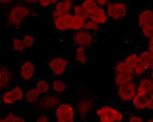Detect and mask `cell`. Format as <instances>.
<instances>
[{"mask_svg":"<svg viewBox=\"0 0 153 122\" xmlns=\"http://www.w3.org/2000/svg\"><path fill=\"white\" fill-rule=\"evenodd\" d=\"M33 6L21 2H17L10 6L7 16V23L9 27L19 30L26 18L31 17Z\"/></svg>","mask_w":153,"mask_h":122,"instance_id":"6da1fadb","label":"cell"},{"mask_svg":"<svg viewBox=\"0 0 153 122\" xmlns=\"http://www.w3.org/2000/svg\"><path fill=\"white\" fill-rule=\"evenodd\" d=\"M105 10L109 20L121 22L126 20L129 14V0H110Z\"/></svg>","mask_w":153,"mask_h":122,"instance_id":"7a4b0ae2","label":"cell"},{"mask_svg":"<svg viewBox=\"0 0 153 122\" xmlns=\"http://www.w3.org/2000/svg\"><path fill=\"white\" fill-rule=\"evenodd\" d=\"M60 94L55 93L50 90L48 93L41 95L36 102V109L40 114H44L49 116L53 115L54 111L60 103L63 102Z\"/></svg>","mask_w":153,"mask_h":122,"instance_id":"3957f363","label":"cell"},{"mask_svg":"<svg viewBox=\"0 0 153 122\" xmlns=\"http://www.w3.org/2000/svg\"><path fill=\"white\" fill-rule=\"evenodd\" d=\"M95 116L100 122H121L125 120V114L116 106L109 104L96 106Z\"/></svg>","mask_w":153,"mask_h":122,"instance_id":"277c9868","label":"cell"},{"mask_svg":"<svg viewBox=\"0 0 153 122\" xmlns=\"http://www.w3.org/2000/svg\"><path fill=\"white\" fill-rule=\"evenodd\" d=\"M71 35V40L75 47H80L86 49L91 48L97 41V33L81 29L79 31L69 33Z\"/></svg>","mask_w":153,"mask_h":122,"instance_id":"5b68a950","label":"cell"},{"mask_svg":"<svg viewBox=\"0 0 153 122\" xmlns=\"http://www.w3.org/2000/svg\"><path fill=\"white\" fill-rule=\"evenodd\" d=\"M53 116L57 122H74L77 121L76 111L74 104L69 103H60L54 111Z\"/></svg>","mask_w":153,"mask_h":122,"instance_id":"8992f818","label":"cell"},{"mask_svg":"<svg viewBox=\"0 0 153 122\" xmlns=\"http://www.w3.org/2000/svg\"><path fill=\"white\" fill-rule=\"evenodd\" d=\"M76 111L77 121H85L89 114L96 107L94 99L90 96L82 95L77 98L74 104Z\"/></svg>","mask_w":153,"mask_h":122,"instance_id":"52a82bcc","label":"cell"},{"mask_svg":"<svg viewBox=\"0 0 153 122\" xmlns=\"http://www.w3.org/2000/svg\"><path fill=\"white\" fill-rule=\"evenodd\" d=\"M25 91L22 87L15 84L2 91L1 96V102L6 105H14L24 100Z\"/></svg>","mask_w":153,"mask_h":122,"instance_id":"ba28073f","label":"cell"},{"mask_svg":"<svg viewBox=\"0 0 153 122\" xmlns=\"http://www.w3.org/2000/svg\"><path fill=\"white\" fill-rule=\"evenodd\" d=\"M153 62V54L148 50L139 52L138 59L134 68V74L139 79L146 75Z\"/></svg>","mask_w":153,"mask_h":122,"instance_id":"9c48e42d","label":"cell"},{"mask_svg":"<svg viewBox=\"0 0 153 122\" xmlns=\"http://www.w3.org/2000/svg\"><path fill=\"white\" fill-rule=\"evenodd\" d=\"M116 98L121 102L130 103L137 94V81L116 87Z\"/></svg>","mask_w":153,"mask_h":122,"instance_id":"30bf717a","label":"cell"},{"mask_svg":"<svg viewBox=\"0 0 153 122\" xmlns=\"http://www.w3.org/2000/svg\"><path fill=\"white\" fill-rule=\"evenodd\" d=\"M69 61L62 56H55L47 63L51 74L55 77L62 76L68 69Z\"/></svg>","mask_w":153,"mask_h":122,"instance_id":"8fae6325","label":"cell"},{"mask_svg":"<svg viewBox=\"0 0 153 122\" xmlns=\"http://www.w3.org/2000/svg\"><path fill=\"white\" fill-rule=\"evenodd\" d=\"M35 72V67L30 60H23L20 62L17 74L22 82H28L33 80Z\"/></svg>","mask_w":153,"mask_h":122,"instance_id":"7c38bea8","label":"cell"},{"mask_svg":"<svg viewBox=\"0 0 153 122\" xmlns=\"http://www.w3.org/2000/svg\"><path fill=\"white\" fill-rule=\"evenodd\" d=\"M72 16L73 14L71 13L59 17H51V23L54 30L59 33H70Z\"/></svg>","mask_w":153,"mask_h":122,"instance_id":"4fadbf2b","label":"cell"},{"mask_svg":"<svg viewBox=\"0 0 153 122\" xmlns=\"http://www.w3.org/2000/svg\"><path fill=\"white\" fill-rule=\"evenodd\" d=\"M153 102V93L137 92L131 102L133 108L137 111L147 110L148 105Z\"/></svg>","mask_w":153,"mask_h":122,"instance_id":"5bb4252c","label":"cell"},{"mask_svg":"<svg viewBox=\"0 0 153 122\" xmlns=\"http://www.w3.org/2000/svg\"><path fill=\"white\" fill-rule=\"evenodd\" d=\"M75 3V0H60L52 7L51 17H59L71 13Z\"/></svg>","mask_w":153,"mask_h":122,"instance_id":"9a60e30c","label":"cell"},{"mask_svg":"<svg viewBox=\"0 0 153 122\" xmlns=\"http://www.w3.org/2000/svg\"><path fill=\"white\" fill-rule=\"evenodd\" d=\"M14 77L11 69L6 65L0 68V89L3 91L13 86Z\"/></svg>","mask_w":153,"mask_h":122,"instance_id":"2e32d148","label":"cell"},{"mask_svg":"<svg viewBox=\"0 0 153 122\" xmlns=\"http://www.w3.org/2000/svg\"><path fill=\"white\" fill-rule=\"evenodd\" d=\"M137 92L153 93V81L147 75L139 78L137 81Z\"/></svg>","mask_w":153,"mask_h":122,"instance_id":"e0dca14e","label":"cell"},{"mask_svg":"<svg viewBox=\"0 0 153 122\" xmlns=\"http://www.w3.org/2000/svg\"><path fill=\"white\" fill-rule=\"evenodd\" d=\"M9 47L13 51L18 52H23L27 50L26 47L23 42L22 34L20 31H16L10 37Z\"/></svg>","mask_w":153,"mask_h":122,"instance_id":"ac0fdd59","label":"cell"},{"mask_svg":"<svg viewBox=\"0 0 153 122\" xmlns=\"http://www.w3.org/2000/svg\"><path fill=\"white\" fill-rule=\"evenodd\" d=\"M88 20H91L99 25L102 26L109 21L106 13L105 8L100 7L92 14L89 15Z\"/></svg>","mask_w":153,"mask_h":122,"instance_id":"d6986e66","label":"cell"},{"mask_svg":"<svg viewBox=\"0 0 153 122\" xmlns=\"http://www.w3.org/2000/svg\"><path fill=\"white\" fill-rule=\"evenodd\" d=\"M136 78L135 74H114V84L116 87L135 81Z\"/></svg>","mask_w":153,"mask_h":122,"instance_id":"ffe728a7","label":"cell"},{"mask_svg":"<svg viewBox=\"0 0 153 122\" xmlns=\"http://www.w3.org/2000/svg\"><path fill=\"white\" fill-rule=\"evenodd\" d=\"M113 70L114 74H134V69L124 60L116 62L114 66Z\"/></svg>","mask_w":153,"mask_h":122,"instance_id":"44dd1931","label":"cell"},{"mask_svg":"<svg viewBox=\"0 0 153 122\" xmlns=\"http://www.w3.org/2000/svg\"><path fill=\"white\" fill-rule=\"evenodd\" d=\"M41 96V94H40V92L37 90L35 85L31 86L25 91L24 100L23 102L29 103H36Z\"/></svg>","mask_w":153,"mask_h":122,"instance_id":"7402d4cb","label":"cell"},{"mask_svg":"<svg viewBox=\"0 0 153 122\" xmlns=\"http://www.w3.org/2000/svg\"><path fill=\"white\" fill-rule=\"evenodd\" d=\"M153 18V9L146 8L139 13L138 16V26L139 28L144 26L148 22Z\"/></svg>","mask_w":153,"mask_h":122,"instance_id":"603a6c76","label":"cell"},{"mask_svg":"<svg viewBox=\"0 0 153 122\" xmlns=\"http://www.w3.org/2000/svg\"><path fill=\"white\" fill-rule=\"evenodd\" d=\"M139 33L141 36L145 40H148L153 37V18L144 26L139 28Z\"/></svg>","mask_w":153,"mask_h":122,"instance_id":"cb8c5ba5","label":"cell"},{"mask_svg":"<svg viewBox=\"0 0 153 122\" xmlns=\"http://www.w3.org/2000/svg\"><path fill=\"white\" fill-rule=\"evenodd\" d=\"M68 85L65 82L60 80H55L51 82V91L57 94L65 93L67 90Z\"/></svg>","mask_w":153,"mask_h":122,"instance_id":"d4e9b609","label":"cell"},{"mask_svg":"<svg viewBox=\"0 0 153 122\" xmlns=\"http://www.w3.org/2000/svg\"><path fill=\"white\" fill-rule=\"evenodd\" d=\"M35 86L41 95L48 93L51 90V83L47 78H40L35 83Z\"/></svg>","mask_w":153,"mask_h":122,"instance_id":"484cf974","label":"cell"},{"mask_svg":"<svg viewBox=\"0 0 153 122\" xmlns=\"http://www.w3.org/2000/svg\"><path fill=\"white\" fill-rule=\"evenodd\" d=\"M86 49L80 47H76L75 51V60L77 64L84 67L87 64V55Z\"/></svg>","mask_w":153,"mask_h":122,"instance_id":"4316f807","label":"cell"},{"mask_svg":"<svg viewBox=\"0 0 153 122\" xmlns=\"http://www.w3.org/2000/svg\"><path fill=\"white\" fill-rule=\"evenodd\" d=\"M71 13L77 16L81 17L83 19L85 20V21L88 20L89 14L84 8L82 7V5L79 3V2L76 1V3L74 4L72 8Z\"/></svg>","mask_w":153,"mask_h":122,"instance_id":"83f0119b","label":"cell"},{"mask_svg":"<svg viewBox=\"0 0 153 122\" xmlns=\"http://www.w3.org/2000/svg\"><path fill=\"white\" fill-rule=\"evenodd\" d=\"M79 2L89 15L92 14L100 7L95 0H81Z\"/></svg>","mask_w":153,"mask_h":122,"instance_id":"f1b7e54d","label":"cell"},{"mask_svg":"<svg viewBox=\"0 0 153 122\" xmlns=\"http://www.w3.org/2000/svg\"><path fill=\"white\" fill-rule=\"evenodd\" d=\"M1 122H25L26 120L21 116L10 112L6 115L1 116L0 118Z\"/></svg>","mask_w":153,"mask_h":122,"instance_id":"f546056e","label":"cell"},{"mask_svg":"<svg viewBox=\"0 0 153 122\" xmlns=\"http://www.w3.org/2000/svg\"><path fill=\"white\" fill-rule=\"evenodd\" d=\"M85 21L81 17L77 16L73 14L71 19V32H75L81 30L85 24ZM70 32V33H71Z\"/></svg>","mask_w":153,"mask_h":122,"instance_id":"4dcf8cb0","label":"cell"},{"mask_svg":"<svg viewBox=\"0 0 153 122\" xmlns=\"http://www.w3.org/2000/svg\"><path fill=\"white\" fill-rule=\"evenodd\" d=\"M23 42L27 50H30L34 47L35 44V36L32 33L22 34Z\"/></svg>","mask_w":153,"mask_h":122,"instance_id":"1f68e13d","label":"cell"},{"mask_svg":"<svg viewBox=\"0 0 153 122\" xmlns=\"http://www.w3.org/2000/svg\"><path fill=\"white\" fill-rule=\"evenodd\" d=\"M101 26L97 23H95L93 21L88 20L85 21V24L83 26V29L86 31H89L91 33H97L101 30Z\"/></svg>","mask_w":153,"mask_h":122,"instance_id":"d6a6232c","label":"cell"},{"mask_svg":"<svg viewBox=\"0 0 153 122\" xmlns=\"http://www.w3.org/2000/svg\"><path fill=\"white\" fill-rule=\"evenodd\" d=\"M138 56H139L138 52H136V51L131 52V53L128 54L123 60H125V61L133 68L134 69L137 61Z\"/></svg>","mask_w":153,"mask_h":122,"instance_id":"836d02e7","label":"cell"},{"mask_svg":"<svg viewBox=\"0 0 153 122\" xmlns=\"http://www.w3.org/2000/svg\"><path fill=\"white\" fill-rule=\"evenodd\" d=\"M60 0H39V6L42 8L53 7Z\"/></svg>","mask_w":153,"mask_h":122,"instance_id":"e575fe53","label":"cell"},{"mask_svg":"<svg viewBox=\"0 0 153 122\" xmlns=\"http://www.w3.org/2000/svg\"><path fill=\"white\" fill-rule=\"evenodd\" d=\"M128 120L130 122H145V119L140 115L135 114H131L128 116Z\"/></svg>","mask_w":153,"mask_h":122,"instance_id":"d590c367","label":"cell"},{"mask_svg":"<svg viewBox=\"0 0 153 122\" xmlns=\"http://www.w3.org/2000/svg\"><path fill=\"white\" fill-rule=\"evenodd\" d=\"M48 115L40 114L35 119V122H48L51 121V118Z\"/></svg>","mask_w":153,"mask_h":122,"instance_id":"8d00e7d4","label":"cell"},{"mask_svg":"<svg viewBox=\"0 0 153 122\" xmlns=\"http://www.w3.org/2000/svg\"><path fill=\"white\" fill-rule=\"evenodd\" d=\"M39 0H18L17 2H21L29 6L35 7L39 6Z\"/></svg>","mask_w":153,"mask_h":122,"instance_id":"74e56055","label":"cell"},{"mask_svg":"<svg viewBox=\"0 0 153 122\" xmlns=\"http://www.w3.org/2000/svg\"><path fill=\"white\" fill-rule=\"evenodd\" d=\"M17 1L18 0H0V3L2 6H10Z\"/></svg>","mask_w":153,"mask_h":122,"instance_id":"f35d334b","label":"cell"},{"mask_svg":"<svg viewBox=\"0 0 153 122\" xmlns=\"http://www.w3.org/2000/svg\"><path fill=\"white\" fill-rule=\"evenodd\" d=\"M110 0H95V1L97 3V4L101 7L105 8V7L107 5Z\"/></svg>","mask_w":153,"mask_h":122,"instance_id":"ab89813d","label":"cell"},{"mask_svg":"<svg viewBox=\"0 0 153 122\" xmlns=\"http://www.w3.org/2000/svg\"><path fill=\"white\" fill-rule=\"evenodd\" d=\"M148 41V50L153 54V37H151Z\"/></svg>","mask_w":153,"mask_h":122,"instance_id":"60d3db41","label":"cell"},{"mask_svg":"<svg viewBox=\"0 0 153 122\" xmlns=\"http://www.w3.org/2000/svg\"><path fill=\"white\" fill-rule=\"evenodd\" d=\"M146 75H147V76L149 77L153 81V71L149 70L148 72V73Z\"/></svg>","mask_w":153,"mask_h":122,"instance_id":"b9f144b4","label":"cell"},{"mask_svg":"<svg viewBox=\"0 0 153 122\" xmlns=\"http://www.w3.org/2000/svg\"><path fill=\"white\" fill-rule=\"evenodd\" d=\"M147 111H153V102L151 103L149 105H148Z\"/></svg>","mask_w":153,"mask_h":122,"instance_id":"7bdbcfd3","label":"cell"},{"mask_svg":"<svg viewBox=\"0 0 153 122\" xmlns=\"http://www.w3.org/2000/svg\"><path fill=\"white\" fill-rule=\"evenodd\" d=\"M147 122H153V117H150V118L147 119Z\"/></svg>","mask_w":153,"mask_h":122,"instance_id":"ee69618b","label":"cell"},{"mask_svg":"<svg viewBox=\"0 0 153 122\" xmlns=\"http://www.w3.org/2000/svg\"><path fill=\"white\" fill-rule=\"evenodd\" d=\"M152 70V71H153V62L152 63V66H151V67H150V70Z\"/></svg>","mask_w":153,"mask_h":122,"instance_id":"f6af8a7d","label":"cell"}]
</instances>
